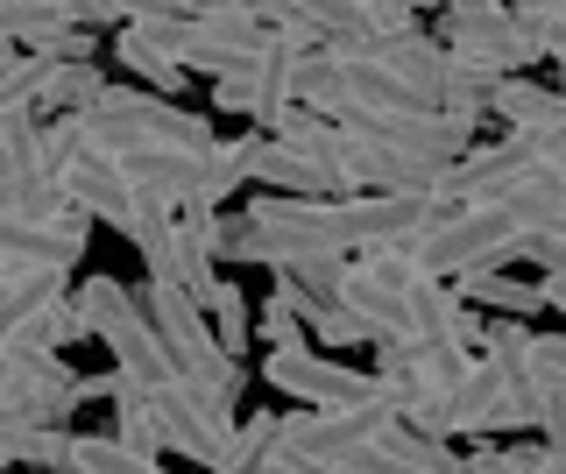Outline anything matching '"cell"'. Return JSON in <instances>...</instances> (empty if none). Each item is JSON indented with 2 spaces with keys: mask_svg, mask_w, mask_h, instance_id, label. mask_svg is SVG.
<instances>
[{
  "mask_svg": "<svg viewBox=\"0 0 566 474\" xmlns=\"http://www.w3.org/2000/svg\"><path fill=\"white\" fill-rule=\"evenodd\" d=\"M85 135L106 156H128V149H199L206 156L220 143L206 114H185L177 99L149 93V85H106L93 107H85Z\"/></svg>",
  "mask_w": 566,
  "mask_h": 474,
  "instance_id": "obj_1",
  "label": "cell"
},
{
  "mask_svg": "<svg viewBox=\"0 0 566 474\" xmlns=\"http://www.w3.org/2000/svg\"><path fill=\"white\" fill-rule=\"evenodd\" d=\"M71 305L85 312L93 340L114 347V368H120L128 382L156 390V382H170V376H177V361H170L164 333H156V319H149V305H142V297H135L128 284H114V276H85Z\"/></svg>",
  "mask_w": 566,
  "mask_h": 474,
  "instance_id": "obj_2",
  "label": "cell"
},
{
  "mask_svg": "<svg viewBox=\"0 0 566 474\" xmlns=\"http://www.w3.org/2000/svg\"><path fill=\"white\" fill-rule=\"evenodd\" d=\"M524 234H531V227L510 213L503 199H489V206H453V213L439 220L411 255H418V270H432V276H468V270H495V262H517Z\"/></svg>",
  "mask_w": 566,
  "mask_h": 474,
  "instance_id": "obj_3",
  "label": "cell"
},
{
  "mask_svg": "<svg viewBox=\"0 0 566 474\" xmlns=\"http://www.w3.org/2000/svg\"><path fill=\"white\" fill-rule=\"evenodd\" d=\"M149 403H156V425H164L170 453H185V461H199V467L227 461V439H234V397L206 390V382H191V376H170V382L149 390Z\"/></svg>",
  "mask_w": 566,
  "mask_h": 474,
  "instance_id": "obj_4",
  "label": "cell"
},
{
  "mask_svg": "<svg viewBox=\"0 0 566 474\" xmlns=\"http://www.w3.org/2000/svg\"><path fill=\"white\" fill-rule=\"evenodd\" d=\"M128 241H135L142 270H149L156 284H177V291H191V297L206 305V291H212V276H220V270H212L199 227H191L185 213H170V206L142 199V206H135V220H128Z\"/></svg>",
  "mask_w": 566,
  "mask_h": 474,
  "instance_id": "obj_5",
  "label": "cell"
},
{
  "mask_svg": "<svg viewBox=\"0 0 566 474\" xmlns=\"http://www.w3.org/2000/svg\"><path fill=\"white\" fill-rule=\"evenodd\" d=\"M439 43L460 50V57H474V64H489L495 78H510V72H524L531 57H545V36L524 22L517 8H447V29H439Z\"/></svg>",
  "mask_w": 566,
  "mask_h": 474,
  "instance_id": "obj_6",
  "label": "cell"
},
{
  "mask_svg": "<svg viewBox=\"0 0 566 474\" xmlns=\"http://www.w3.org/2000/svg\"><path fill=\"white\" fill-rule=\"evenodd\" d=\"M93 249V213L64 206V213H0V270H78V255Z\"/></svg>",
  "mask_w": 566,
  "mask_h": 474,
  "instance_id": "obj_7",
  "label": "cell"
},
{
  "mask_svg": "<svg viewBox=\"0 0 566 474\" xmlns=\"http://www.w3.org/2000/svg\"><path fill=\"white\" fill-rule=\"evenodd\" d=\"M262 382L283 390V397H305V403H368V397L389 390L382 376L340 368V361L318 355V347H283V355H270V361H262Z\"/></svg>",
  "mask_w": 566,
  "mask_h": 474,
  "instance_id": "obj_8",
  "label": "cell"
},
{
  "mask_svg": "<svg viewBox=\"0 0 566 474\" xmlns=\"http://www.w3.org/2000/svg\"><path fill=\"white\" fill-rule=\"evenodd\" d=\"M531 170H545V143L538 135H503V143H489V149H468L447 170V199L453 206H489V199H503V191H517Z\"/></svg>",
  "mask_w": 566,
  "mask_h": 474,
  "instance_id": "obj_9",
  "label": "cell"
},
{
  "mask_svg": "<svg viewBox=\"0 0 566 474\" xmlns=\"http://www.w3.org/2000/svg\"><path fill=\"white\" fill-rule=\"evenodd\" d=\"M447 170L453 164H432V156L389 149V143H361V135H347V149H340L347 191H439L447 199Z\"/></svg>",
  "mask_w": 566,
  "mask_h": 474,
  "instance_id": "obj_10",
  "label": "cell"
},
{
  "mask_svg": "<svg viewBox=\"0 0 566 474\" xmlns=\"http://www.w3.org/2000/svg\"><path fill=\"white\" fill-rule=\"evenodd\" d=\"M57 185H64V206H78V213L120 227V234H128V220H135V206H142V191L128 185V170H120L106 149H85Z\"/></svg>",
  "mask_w": 566,
  "mask_h": 474,
  "instance_id": "obj_11",
  "label": "cell"
},
{
  "mask_svg": "<svg viewBox=\"0 0 566 474\" xmlns=\"http://www.w3.org/2000/svg\"><path fill=\"white\" fill-rule=\"evenodd\" d=\"M128 170V185L142 199L170 206V213H199V178H206V156L199 149H128L114 156Z\"/></svg>",
  "mask_w": 566,
  "mask_h": 474,
  "instance_id": "obj_12",
  "label": "cell"
},
{
  "mask_svg": "<svg viewBox=\"0 0 566 474\" xmlns=\"http://www.w3.org/2000/svg\"><path fill=\"white\" fill-rule=\"evenodd\" d=\"M354 50H361V57H376L382 72H397L418 99H432V107H439V78H447V43H439V36L403 29V36H368V43H354Z\"/></svg>",
  "mask_w": 566,
  "mask_h": 474,
  "instance_id": "obj_13",
  "label": "cell"
},
{
  "mask_svg": "<svg viewBox=\"0 0 566 474\" xmlns=\"http://www.w3.org/2000/svg\"><path fill=\"white\" fill-rule=\"evenodd\" d=\"M71 29H99L85 0H0V36L8 43H29V50H50Z\"/></svg>",
  "mask_w": 566,
  "mask_h": 474,
  "instance_id": "obj_14",
  "label": "cell"
},
{
  "mask_svg": "<svg viewBox=\"0 0 566 474\" xmlns=\"http://www.w3.org/2000/svg\"><path fill=\"white\" fill-rule=\"evenodd\" d=\"M64 276L71 270H50V262H35V270H0V333H8V347L29 319H43V312L64 305Z\"/></svg>",
  "mask_w": 566,
  "mask_h": 474,
  "instance_id": "obj_15",
  "label": "cell"
},
{
  "mask_svg": "<svg viewBox=\"0 0 566 474\" xmlns=\"http://www.w3.org/2000/svg\"><path fill=\"white\" fill-rule=\"evenodd\" d=\"M403 312H411V333L418 340H439V347H460V291H453V276H432V270H418L411 284H403Z\"/></svg>",
  "mask_w": 566,
  "mask_h": 474,
  "instance_id": "obj_16",
  "label": "cell"
},
{
  "mask_svg": "<svg viewBox=\"0 0 566 474\" xmlns=\"http://www.w3.org/2000/svg\"><path fill=\"white\" fill-rule=\"evenodd\" d=\"M489 114H503L510 120V135H559L566 128V93H545V85H531V78H503L495 85V99H489Z\"/></svg>",
  "mask_w": 566,
  "mask_h": 474,
  "instance_id": "obj_17",
  "label": "cell"
},
{
  "mask_svg": "<svg viewBox=\"0 0 566 474\" xmlns=\"http://www.w3.org/2000/svg\"><path fill=\"white\" fill-rule=\"evenodd\" d=\"M453 291L468 297V305H482V312H503V319H531V312H545V284L503 276V262H495V270H468V276H453Z\"/></svg>",
  "mask_w": 566,
  "mask_h": 474,
  "instance_id": "obj_18",
  "label": "cell"
},
{
  "mask_svg": "<svg viewBox=\"0 0 566 474\" xmlns=\"http://www.w3.org/2000/svg\"><path fill=\"white\" fill-rule=\"evenodd\" d=\"M114 57L128 64V72H135L142 85H149V93H164V99H177V93H185V78H191L185 64H177V57H170V50L156 43V36H149V29H142V22L114 29Z\"/></svg>",
  "mask_w": 566,
  "mask_h": 474,
  "instance_id": "obj_19",
  "label": "cell"
},
{
  "mask_svg": "<svg viewBox=\"0 0 566 474\" xmlns=\"http://www.w3.org/2000/svg\"><path fill=\"white\" fill-rule=\"evenodd\" d=\"M99 93H106V78H99L93 57H57L50 78H43V93H35V114H85Z\"/></svg>",
  "mask_w": 566,
  "mask_h": 474,
  "instance_id": "obj_20",
  "label": "cell"
},
{
  "mask_svg": "<svg viewBox=\"0 0 566 474\" xmlns=\"http://www.w3.org/2000/svg\"><path fill=\"white\" fill-rule=\"evenodd\" d=\"M71 467L78 474H170V467H156V453L120 446L114 432H71Z\"/></svg>",
  "mask_w": 566,
  "mask_h": 474,
  "instance_id": "obj_21",
  "label": "cell"
},
{
  "mask_svg": "<svg viewBox=\"0 0 566 474\" xmlns=\"http://www.w3.org/2000/svg\"><path fill=\"white\" fill-rule=\"evenodd\" d=\"M206 319H212V333H220L227 355H241V347L255 340V312H248V297H241L234 276H212V291H206Z\"/></svg>",
  "mask_w": 566,
  "mask_h": 474,
  "instance_id": "obj_22",
  "label": "cell"
},
{
  "mask_svg": "<svg viewBox=\"0 0 566 474\" xmlns=\"http://www.w3.org/2000/svg\"><path fill=\"white\" fill-rule=\"evenodd\" d=\"M545 453H553L545 439H489L468 453V474H538Z\"/></svg>",
  "mask_w": 566,
  "mask_h": 474,
  "instance_id": "obj_23",
  "label": "cell"
},
{
  "mask_svg": "<svg viewBox=\"0 0 566 474\" xmlns=\"http://www.w3.org/2000/svg\"><path fill=\"white\" fill-rule=\"evenodd\" d=\"M99 29H128V22H156V14H206V0H85Z\"/></svg>",
  "mask_w": 566,
  "mask_h": 474,
  "instance_id": "obj_24",
  "label": "cell"
},
{
  "mask_svg": "<svg viewBox=\"0 0 566 474\" xmlns=\"http://www.w3.org/2000/svg\"><path fill=\"white\" fill-rule=\"evenodd\" d=\"M255 340H270V355H283V347H318V340H312V326L297 319V312L283 305V297H270V305H262V319H255Z\"/></svg>",
  "mask_w": 566,
  "mask_h": 474,
  "instance_id": "obj_25",
  "label": "cell"
},
{
  "mask_svg": "<svg viewBox=\"0 0 566 474\" xmlns=\"http://www.w3.org/2000/svg\"><path fill=\"white\" fill-rule=\"evenodd\" d=\"M531 403H538V439H545L553 453H566V382L531 376Z\"/></svg>",
  "mask_w": 566,
  "mask_h": 474,
  "instance_id": "obj_26",
  "label": "cell"
},
{
  "mask_svg": "<svg viewBox=\"0 0 566 474\" xmlns=\"http://www.w3.org/2000/svg\"><path fill=\"white\" fill-rule=\"evenodd\" d=\"M517 262H538V276H545V270H566V220H553V227H531V234H524V249H517Z\"/></svg>",
  "mask_w": 566,
  "mask_h": 474,
  "instance_id": "obj_27",
  "label": "cell"
},
{
  "mask_svg": "<svg viewBox=\"0 0 566 474\" xmlns=\"http://www.w3.org/2000/svg\"><path fill=\"white\" fill-rule=\"evenodd\" d=\"M510 8H517L531 29H545V22H566V0H510Z\"/></svg>",
  "mask_w": 566,
  "mask_h": 474,
  "instance_id": "obj_28",
  "label": "cell"
},
{
  "mask_svg": "<svg viewBox=\"0 0 566 474\" xmlns=\"http://www.w3.org/2000/svg\"><path fill=\"white\" fill-rule=\"evenodd\" d=\"M206 8H241V14H262V22H276L283 0H206Z\"/></svg>",
  "mask_w": 566,
  "mask_h": 474,
  "instance_id": "obj_29",
  "label": "cell"
},
{
  "mask_svg": "<svg viewBox=\"0 0 566 474\" xmlns=\"http://www.w3.org/2000/svg\"><path fill=\"white\" fill-rule=\"evenodd\" d=\"M538 284H545V312H559V319H566V270H545Z\"/></svg>",
  "mask_w": 566,
  "mask_h": 474,
  "instance_id": "obj_30",
  "label": "cell"
},
{
  "mask_svg": "<svg viewBox=\"0 0 566 474\" xmlns=\"http://www.w3.org/2000/svg\"><path fill=\"white\" fill-rule=\"evenodd\" d=\"M333 474H376V453H354V461H340Z\"/></svg>",
  "mask_w": 566,
  "mask_h": 474,
  "instance_id": "obj_31",
  "label": "cell"
},
{
  "mask_svg": "<svg viewBox=\"0 0 566 474\" xmlns=\"http://www.w3.org/2000/svg\"><path fill=\"white\" fill-rule=\"evenodd\" d=\"M447 8H503V0H447Z\"/></svg>",
  "mask_w": 566,
  "mask_h": 474,
  "instance_id": "obj_32",
  "label": "cell"
}]
</instances>
